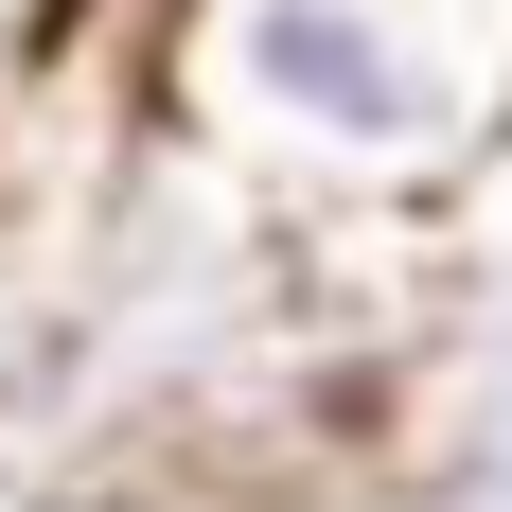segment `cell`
<instances>
[{
    "label": "cell",
    "instance_id": "obj_1",
    "mask_svg": "<svg viewBox=\"0 0 512 512\" xmlns=\"http://www.w3.org/2000/svg\"><path fill=\"white\" fill-rule=\"evenodd\" d=\"M142 124L283 230L442 212L512 142V0H159Z\"/></svg>",
    "mask_w": 512,
    "mask_h": 512
},
{
    "label": "cell",
    "instance_id": "obj_2",
    "mask_svg": "<svg viewBox=\"0 0 512 512\" xmlns=\"http://www.w3.org/2000/svg\"><path fill=\"white\" fill-rule=\"evenodd\" d=\"M318 512H512V265H442L407 301Z\"/></svg>",
    "mask_w": 512,
    "mask_h": 512
},
{
    "label": "cell",
    "instance_id": "obj_3",
    "mask_svg": "<svg viewBox=\"0 0 512 512\" xmlns=\"http://www.w3.org/2000/svg\"><path fill=\"white\" fill-rule=\"evenodd\" d=\"M18 89H36V0H0V142H18Z\"/></svg>",
    "mask_w": 512,
    "mask_h": 512
}]
</instances>
